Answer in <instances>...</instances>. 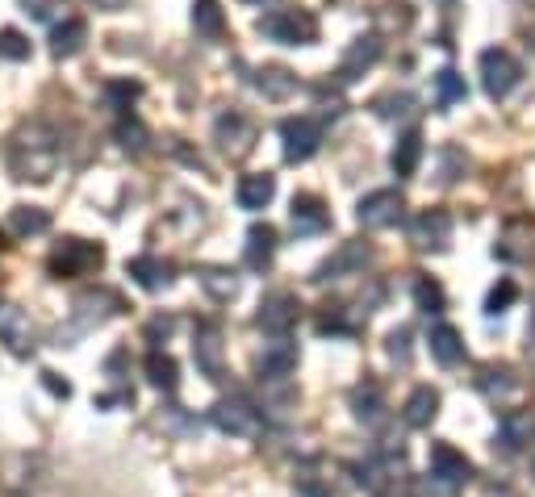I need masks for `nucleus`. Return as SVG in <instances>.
I'll return each mask as SVG.
<instances>
[{"instance_id":"f704fd0d","label":"nucleus","mask_w":535,"mask_h":497,"mask_svg":"<svg viewBox=\"0 0 535 497\" xmlns=\"http://www.w3.org/2000/svg\"><path fill=\"white\" fill-rule=\"evenodd\" d=\"M515 301H519V284L510 280V276H502V280L494 284V289H490V297H485V314L498 318V314H506Z\"/></svg>"},{"instance_id":"b1692460","label":"nucleus","mask_w":535,"mask_h":497,"mask_svg":"<svg viewBox=\"0 0 535 497\" xmlns=\"http://www.w3.org/2000/svg\"><path fill=\"white\" fill-rule=\"evenodd\" d=\"M431 355L444 368H456V364H464V339H460V330L456 326H448V322H435L431 326Z\"/></svg>"},{"instance_id":"2eb2a0df","label":"nucleus","mask_w":535,"mask_h":497,"mask_svg":"<svg viewBox=\"0 0 535 497\" xmlns=\"http://www.w3.org/2000/svg\"><path fill=\"white\" fill-rule=\"evenodd\" d=\"M498 259H506V264H519V259H531L535 255V222L519 218V222H510L502 230V239L494 247Z\"/></svg>"},{"instance_id":"49530a36","label":"nucleus","mask_w":535,"mask_h":497,"mask_svg":"<svg viewBox=\"0 0 535 497\" xmlns=\"http://www.w3.org/2000/svg\"><path fill=\"white\" fill-rule=\"evenodd\" d=\"M531 464H535V435H531Z\"/></svg>"},{"instance_id":"dca6fc26","label":"nucleus","mask_w":535,"mask_h":497,"mask_svg":"<svg viewBox=\"0 0 535 497\" xmlns=\"http://www.w3.org/2000/svg\"><path fill=\"white\" fill-rule=\"evenodd\" d=\"M126 272H130V280L138 284V289H147V293H164L172 284V264L159 259V255H134L126 264Z\"/></svg>"},{"instance_id":"4be33fe9","label":"nucleus","mask_w":535,"mask_h":497,"mask_svg":"<svg viewBox=\"0 0 535 497\" xmlns=\"http://www.w3.org/2000/svg\"><path fill=\"white\" fill-rule=\"evenodd\" d=\"M272 197H276V176H272V172H251V176H243L239 188H235V201H239V209H247V213L264 209Z\"/></svg>"},{"instance_id":"0eeeda50","label":"nucleus","mask_w":535,"mask_h":497,"mask_svg":"<svg viewBox=\"0 0 535 497\" xmlns=\"http://www.w3.org/2000/svg\"><path fill=\"white\" fill-rule=\"evenodd\" d=\"M410 243L418 251H448L452 243V213L448 209H418L410 222Z\"/></svg>"},{"instance_id":"cd10ccee","label":"nucleus","mask_w":535,"mask_h":497,"mask_svg":"<svg viewBox=\"0 0 535 497\" xmlns=\"http://www.w3.org/2000/svg\"><path fill=\"white\" fill-rule=\"evenodd\" d=\"M255 88H260L268 101H285L297 92V76L289 67H260L255 71Z\"/></svg>"},{"instance_id":"c756f323","label":"nucleus","mask_w":535,"mask_h":497,"mask_svg":"<svg viewBox=\"0 0 535 497\" xmlns=\"http://www.w3.org/2000/svg\"><path fill=\"white\" fill-rule=\"evenodd\" d=\"M193 30L209 42L226 34V13H222L218 0H193Z\"/></svg>"},{"instance_id":"6ab92c4d","label":"nucleus","mask_w":535,"mask_h":497,"mask_svg":"<svg viewBox=\"0 0 535 497\" xmlns=\"http://www.w3.org/2000/svg\"><path fill=\"white\" fill-rule=\"evenodd\" d=\"M297 368V343L285 339H272L260 355V381H285V376Z\"/></svg>"},{"instance_id":"2f4dec72","label":"nucleus","mask_w":535,"mask_h":497,"mask_svg":"<svg viewBox=\"0 0 535 497\" xmlns=\"http://www.w3.org/2000/svg\"><path fill=\"white\" fill-rule=\"evenodd\" d=\"M197 280H201V289L214 301H230L239 293V276L230 268H197Z\"/></svg>"},{"instance_id":"e433bc0d","label":"nucleus","mask_w":535,"mask_h":497,"mask_svg":"<svg viewBox=\"0 0 535 497\" xmlns=\"http://www.w3.org/2000/svg\"><path fill=\"white\" fill-rule=\"evenodd\" d=\"M0 59L26 63L30 59V38L21 34V30H0Z\"/></svg>"},{"instance_id":"a878e982","label":"nucleus","mask_w":535,"mask_h":497,"mask_svg":"<svg viewBox=\"0 0 535 497\" xmlns=\"http://www.w3.org/2000/svg\"><path fill=\"white\" fill-rule=\"evenodd\" d=\"M418 163H423V134L418 130H406L402 138H398V147H393V155H389V168H393V176H414L418 172Z\"/></svg>"},{"instance_id":"20e7f679","label":"nucleus","mask_w":535,"mask_h":497,"mask_svg":"<svg viewBox=\"0 0 535 497\" xmlns=\"http://www.w3.org/2000/svg\"><path fill=\"white\" fill-rule=\"evenodd\" d=\"M519 80H523V67L510 51H502V46L481 51V84H485V97L490 101H506Z\"/></svg>"},{"instance_id":"ea45409f","label":"nucleus","mask_w":535,"mask_h":497,"mask_svg":"<svg viewBox=\"0 0 535 497\" xmlns=\"http://www.w3.org/2000/svg\"><path fill=\"white\" fill-rule=\"evenodd\" d=\"M410 105H414L410 92H389V97H381L372 109H377L381 117H406V113H410Z\"/></svg>"},{"instance_id":"f257e3e1","label":"nucleus","mask_w":535,"mask_h":497,"mask_svg":"<svg viewBox=\"0 0 535 497\" xmlns=\"http://www.w3.org/2000/svg\"><path fill=\"white\" fill-rule=\"evenodd\" d=\"M9 168L17 180H51L55 168H59V142L55 134L46 130L42 122H30V126H21L13 138H9Z\"/></svg>"},{"instance_id":"f8f14e48","label":"nucleus","mask_w":535,"mask_h":497,"mask_svg":"<svg viewBox=\"0 0 535 497\" xmlns=\"http://www.w3.org/2000/svg\"><path fill=\"white\" fill-rule=\"evenodd\" d=\"M431 477L452 485V489H464L473 481V464H469V456H460L452 443H435L431 447Z\"/></svg>"},{"instance_id":"423d86ee","label":"nucleus","mask_w":535,"mask_h":497,"mask_svg":"<svg viewBox=\"0 0 535 497\" xmlns=\"http://www.w3.org/2000/svg\"><path fill=\"white\" fill-rule=\"evenodd\" d=\"M281 142H285V159L289 163H306L318 142H322V117H285L281 122Z\"/></svg>"},{"instance_id":"de8ad7c7","label":"nucleus","mask_w":535,"mask_h":497,"mask_svg":"<svg viewBox=\"0 0 535 497\" xmlns=\"http://www.w3.org/2000/svg\"><path fill=\"white\" fill-rule=\"evenodd\" d=\"M247 5H268V0H247Z\"/></svg>"},{"instance_id":"9d476101","label":"nucleus","mask_w":535,"mask_h":497,"mask_svg":"<svg viewBox=\"0 0 535 497\" xmlns=\"http://www.w3.org/2000/svg\"><path fill=\"white\" fill-rule=\"evenodd\" d=\"M368 259H372V247L364 239H352V243H343L331 259H322L314 280L318 284H331V280H343V276H360L368 268Z\"/></svg>"},{"instance_id":"5701e85b","label":"nucleus","mask_w":535,"mask_h":497,"mask_svg":"<svg viewBox=\"0 0 535 497\" xmlns=\"http://www.w3.org/2000/svg\"><path fill=\"white\" fill-rule=\"evenodd\" d=\"M272 255H276V230H272L268 222H255V226L247 230V251H243L247 268H251V272H264V268L272 264Z\"/></svg>"},{"instance_id":"c9c22d12","label":"nucleus","mask_w":535,"mask_h":497,"mask_svg":"<svg viewBox=\"0 0 535 497\" xmlns=\"http://www.w3.org/2000/svg\"><path fill=\"white\" fill-rule=\"evenodd\" d=\"M414 301L423 314H444V289L431 280V276H418L414 280Z\"/></svg>"},{"instance_id":"a211bd4d","label":"nucleus","mask_w":535,"mask_h":497,"mask_svg":"<svg viewBox=\"0 0 535 497\" xmlns=\"http://www.w3.org/2000/svg\"><path fill=\"white\" fill-rule=\"evenodd\" d=\"M0 339L9 343L13 355H30L34 351V326L17 305H0Z\"/></svg>"},{"instance_id":"473e14b6","label":"nucleus","mask_w":535,"mask_h":497,"mask_svg":"<svg viewBox=\"0 0 535 497\" xmlns=\"http://www.w3.org/2000/svg\"><path fill=\"white\" fill-rule=\"evenodd\" d=\"M147 381L155 385V389H164V393H172L176 389V360H172V355L168 351H151L147 355Z\"/></svg>"},{"instance_id":"f03ea898","label":"nucleus","mask_w":535,"mask_h":497,"mask_svg":"<svg viewBox=\"0 0 535 497\" xmlns=\"http://www.w3.org/2000/svg\"><path fill=\"white\" fill-rule=\"evenodd\" d=\"M255 30L281 46H310L318 42V17L310 9H268L255 21Z\"/></svg>"},{"instance_id":"09e8293b","label":"nucleus","mask_w":535,"mask_h":497,"mask_svg":"<svg viewBox=\"0 0 535 497\" xmlns=\"http://www.w3.org/2000/svg\"><path fill=\"white\" fill-rule=\"evenodd\" d=\"M0 247H5V243H0Z\"/></svg>"},{"instance_id":"1a4fd4ad","label":"nucleus","mask_w":535,"mask_h":497,"mask_svg":"<svg viewBox=\"0 0 535 497\" xmlns=\"http://www.w3.org/2000/svg\"><path fill=\"white\" fill-rule=\"evenodd\" d=\"M209 422H214L222 435H255L260 431V410H255L247 397H222L218 406L209 410Z\"/></svg>"},{"instance_id":"37998d69","label":"nucleus","mask_w":535,"mask_h":497,"mask_svg":"<svg viewBox=\"0 0 535 497\" xmlns=\"http://www.w3.org/2000/svg\"><path fill=\"white\" fill-rule=\"evenodd\" d=\"M42 385H46V389H51L55 397H72V385H67V381H59V376H55V372H42Z\"/></svg>"},{"instance_id":"a18cd8bd","label":"nucleus","mask_w":535,"mask_h":497,"mask_svg":"<svg viewBox=\"0 0 535 497\" xmlns=\"http://www.w3.org/2000/svg\"><path fill=\"white\" fill-rule=\"evenodd\" d=\"M527 343L535 347V314H531V326H527Z\"/></svg>"},{"instance_id":"7c9ffc66","label":"nucleus","mask_w":535,"mask_h":497,"mask_svg":"<svg viewBox=\"0 0 535 497\" xmlns=\"http://www.w3.org/2000/svg\"><path fill=\"white\" fill-rule=\"evenodd\" d=\"M9 226H13L17 239H30V234L51 230V213L38 209V205H13L9 209Z\"/></svg>"},{"instance_id":"4c0bfd02","label":"nucleus","mask_w":535,"mask_h":497,"mask_svg":"<svg viewBox=\"0 0 535 497\" xmlns=\"http://www.w3.org/2000/svg\"><path fill=\"white\" fill-rule=\"evenodd\" d=\"M118 142L126 151H143L147 147V130H143V122H138L134 113H122V122H118Z\"/></svg>"},{"instance_id":"bb28decb","label":"nucleus","mask_w":535,"mask_h":497,"mask_svg":"<svg viewBox=\"0 0 535 497\" xmlns=\"http://www.w3.org/2000/svg\"><path fill=\"white\" fill-rule=\"evenodd\" d=\"M352 410H356V418H360L364 426H377V422L385 418V393H381V385H377V381L356 385V389H352Z\"/></svg>"},{"instance_id":"aec40b11","label":"nucleus","mask_w":535,"mask_h":497,"mask_svg":"<svg viewBox=\"0 0 535 497\" xmlns=\"http://www.w3.org/2000/svg\"><path fill=\"white\" fill-rule=\"evenodd\" d=\"M531 443V418L527 414H506L502 422H498V431H494V452H502V456H519L523 447Z\"/></svg>"},{"instance_id":"6e6552de","label":"nucleus","mask_w":535,"mask_h":497,"mask_svg":"<svg viewBox=\"0 0 535 497\" xmlns=\"http://www.w3.org/2000/svg\"><path fill=\"white\" fill-rule=\"evenodd\" d=\"M297 314H301V305L289 289H276L260 301V314H255V326L264 330V335H276V339H285L289 330L297 326Z\"/></svg>"},{"instance_id":"58836bf2","label":"nucleus","mask_w":535,"mask_h":497,"mask_svg":"<svg viewBox=\"0 0 535 497\" xmlns=\"http://www.w3.org/2000/svg\"><path fill=\"white\" fill-rule=\"evenodd\" d=\"M138 92H143V88H138L134 80H109L105 84V97L113 101V109H118V113H130V101L138 97Z\"/></svg>"},{"instance_id":"c03bdc74","label":"nucleus","mask_w":535,"mask_h":497,"mask_svg":"<svg viewBox=\"0 0 535 497\" xmlns=\"http://www.w3.org/2000/svg\"><path fill=\"white\" fill-rule=\"evenodd\" d=\"M168 330H172V318H151L147 339H151V343H159V339H168Z\"/></svg>"},{"instance_id":"72a5a7b5","label":"nucleus","mask_w":535,"mask_h":497,"mask_svg":"<svg viewBox=\"0 0 535 497\" xmlns=\"http://www.w3.org/2000/svg\"><path fill=\"white\" fill-rule=\"evenodd\" d=\"M435 97H439V105L448 109V105H456V101L469 97V84H464L460 71L444 67V71H435Z\"/></svg>"},{"instance_id":"f3484780","label":"nucleus","mask_w":535,"mask_h":497,"mask_svg":"<svg viewBox=\"0 0 535 497\" xmlns=\"http://www.w3.org/2000/svg\"><path fill=\"white\" fill-rule=\"evenodd\" d=\"M381 59V38L377 34H368V38H356L352 46H347V55H343V63H339V80L343 84H352V80H360L364 71Z\"/></svg>"},{"instance_id":"393cba45","label":"nucleus","mask_w":535,"mask_h":497,"mask_svg":"<svg viewBox=\"0 0 535 497\" xmlns=\"http://www.w3.org/2000/svg\"><path fill=\"white\" fill-rule=\"evenodd\" d=\"M439 414V393L431 385H418L406 401V410H402V422L410 426V431H423V426H431Z\"/></svg>"},{"instance_id":"ddd939ff","label":"nucleus","mask_w":535,"mask_h":497,"mask_svg":"<svg viewBox=\"0 0 535 497\" xmlns=\"http://www.w3.org/2000/svg\"><path fill=\"white\" fill-rule=\"evenodd\" d=\"M214 134H218V142H222V151L230 155V159H243V155H251V147H255V126L247 122L243 113H222L218 117V126H214Z\"/></svg>"},{"instance_id":"39448f33","label":"nucleus","mask_w":535,"mask_h":497,"mask_svg":"<svg viewBox=\"0 0 535 497\" xmlns=\"http://www.w3.org/2000/svg\"><path fill=\"white\" fill-rule=\"evenodd\" d=\"M402 209H406V201H402L398 188H377V193L360 197L356 218H360V226H368V230H389V226L402 222Z\"/></svg>"},{"instance_id":"9b49d317","label":"nucleus","mask_w":535,"mask_h":497,"mask_svg":"<svg viewBox=\"0 0 535 497\" xmlns=\"http://www.w3.org/2000/svg\"><path fill=\"white\" fill-rule=\"evenodd\" d=\"M193 360H197V368L209 376V381H222L226 360H222V326H218V322H201V326H197Z\"/></svg>"},{"instance_id":"7ed1b4c3","label":"nucleus","mask_w":535,"mask_h":497,"mask_svg":"<svg viewBox=\"0 0 535 497\" xmlns=\"http://www.w3.org/2000/svg\"><path fill=\"white\" fill-rule=\"evenodd\" d=\"M46 264H51V276H59V280L88 276V272H97L105 264V247L88 243V239H63V243H55Z\"/></svg>"},{"instance_id":"4468645a","label":"nucleus","mask_w":535,"mask_h":497,"mask_svg":"<svg viewBox=\"0 0 535 497\" xmlns=\"http://www.w3.org/2000/svg\"><path fill=\"white\" fill-rule=\"evenodd\" d=\"M289 222H293V234H322V230H331V209L322 205L314 193H297L293 197V209H289Z\"/></svg>"},{"instance_id":"79ce46f5","label":"nucleus","mask_w":535,"mask_h":497,"mask_svg":"<svg viewBox=\"0 0 535 497\" xmlns=\"http://www.w3.org/2000/svg\"><path fill=\"white\" fill-rule=\"evenodd\" d=\"M418 497H456V489H452V485H444V481H435L431 472H427V477L418 481Z\"/></svg>"},{"instance_id":"c85d7f7f","label":"nucleus","mask_w":535,"mask_h":497,"mask_svg":"<svg viewBox=\"0 0 535 497\" xmlns=\"http://www.w3.org/2000/svg\"><path fill=\"white\" fill-rule=\"evenodd\" d=\"M477 389L490 397V401H510L523 385H519V376L510 372V368H485V372L477 376Z\"/></svg>"},{"instance_id":"a19ab883","label":"nucleus","mask_w":535,"mask_h":497,"mask_svg":"<svg viewBox=\"0 0 535 497\" xmlns=\"http://www.w3.org/2000/svg\"><path fill=\"white\" fill-rule=\"evenodd\" d=\"M389 360L393 364H410V330L406 326H398V330H393V335H389Z\"/></svg>"},{"instance_id":"412c9836","label":"nucleus","mask_w":535,"mask_h":497,"mask_svg":"<svg viewBox=\"0 0 535 497\" xmlns=\"http://www.w3.org/2000/svg\"><path fill=\"white\" fill-rule=\"evenodd\" d=\"M84 42H88V21L84 17H63L59 26L51 30V55L55 59H72L84 51Z\"/></svg>"}]
</instances>
